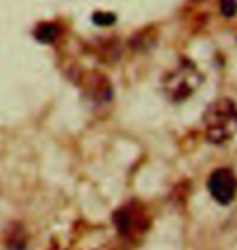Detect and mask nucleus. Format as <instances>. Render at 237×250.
<instances>
[{
    "mask_svg": "<svg viewBox=\"0 0 237 250\" xmlns=\"http://www.w3.org/2000/svg\"><path fill=\"white\" fill-rule=\"evenodd\" d=\"M115 224H117L119 232L124 237L135 239L140 234H143L148 228V218L146 214L135 205H127L120 208L115 214Z\"/></svg>",
    "mask_w": 237,
    "mask_h": 250,
    "instance_id": "7ed1b4c3",
    "label": "nucleus"
},
{
    "mask_svg": "<svg viewBox=\"0 0 237 250\" xmlns=\"http://www.w3.org/2000/svg\"><path fill=\"white\" fill-rule=\"evenodd\" d=\"M198 82V73L194 68L184 65V67H179L177 72L171 75V78L166 80V89L174 99H182L194 91Z\"/></svg>",
    "mask_w": 237,
    "mask_h": 250,
    "instance_id": "20e7f679",
    "label": "nucleus"
},
{
    "mask_svg": "<svg viewBox=\"0 0 237 250\" xmlns=\"http://www.w3.org/2000/svg\"><path fill=\"white\" fill-rule=\"evenodd\" d=\"M208 190L219 205H229L237 195V177L231 169L221 167L208 179Z\"/></svg>",
    "mask_w": 237,
    "mask_h": 250,
    "instance_id": "f03ea898",
    "label": "nucleus"
},
{
    "mask_svg": "<svg viewBox=\"0 0 237 250\" xmlns=\"http://www.w3.org/2000/svg\"><path fill=\"white\" fill-rule=\"evenodd\" d=\"M206 135L213 143H223L237 133V107L228 99H221L205 116Z\"/></svg>",
    "mask_w": 237,
    "mask_h": 250,
    "instance_id": "f257e3e1",
    "label": "nucleus"
}]
</instances>
